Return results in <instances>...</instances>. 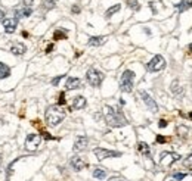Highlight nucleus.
Here are the masks:
<instances>
[{
	"label": "nucleus",
	"instance_id": "nucleus-38",
	"mask_svg": "<svg viewBox=\"0 0 192 181\" xmlns=\"http://www.w3.org/2000/svg\"><path fill=\"white\" fill-rule=\"evenodd\" d=\"M189 118H191V119H192V112H191V113H189Z\"/></svg>",
	"mask_w": 192,
	"mask_h": 181
},
{
	"label": "nucleus",
	"instance_id": "nucleus-26",
	"mask_svg": "<svg viewBox=\"0 0 192 181\" xmlns=\"http://www.w3.org/2000/svg\"><path fill=\"white\" fill-rule=\"evenodd\" d=\"M43 7H44L46 10L53 9V7H55V1H53V0H44V1H43Z\"/></svg>",
	"mask_w": 192,
	"mask_h": 181
},
{
	"label": "nucleus",
	"instance_id": "nucleus-24",
	"mask_svg": "<svg viewBox=\"0 0 192 181\" xmlns=\"http://www.w3.org/2000/svg\"><path fill=\"white\" fill-rule=\"evenodd\" d=\"M53 38H55V40H65V38H67V33H65L64 30H56V31L53 33Z\"/></svg>",
	"mask_w": 192,
	"mask_h": 181
},
{
	"label": "nucleus",
	"instance_id": "nucleus-9",
	"mask_svg": "<svg viewBox=\"0 0 192 181\" xmlns=\"http://www.w3.org/2000/svg\"><path fill=\"white\" fill-rule=\"evenodd\" d=\"M139 94H140V97H142V100H143V103L146 105V108L149 109L151 112H158V106H157V103H155V100L146 93V91H143V90H140L139 91Z\"/></svg>",
	"mask_w": 192,
	"mask_h": 181
},
{
	"label": "nucleus",
	"instance_id": "nucleus-1",
	"mask_svg": "<svg viewBox=\"0 0 192 181\" xmlns=\"http://www.w3.org/2000/svg\"><path fill=\"white\" fill-rule=\"evenodd\" d=\"M105 121L109 127H124L127 125V119L123 115L121 110L112 108V106H105Z\"/></svg>",
	"mask_w": 192,
	"mask_h": 181
},
{
	"label": "nucleus",
	"instance_id": "nucleus-33",
	"mask_svg": "<svg viewBox=\"0 0 192 181\" xmlns=\"http://www.w3.org/2000/svg\"><path fill=\"white\" fill-rule=\"evenodd\" d=\"M71 10H72V13H80V7L78 6H72Z\"/></svg>",
	"mask_w": 192,
	"mask_h": 181
},
{
	"label": "nucleus",
	"instance_id": "nucleus-22",
	"mask_svg": "<svg viewBox=\"0 0 192 181\" xmlns=\"http://www.w3.org/2000/svg\"><path fill=\"white\" fill-rule=\"evenodd\" d=\"M120 9H121V4H114V6H111V7H109V9L105 12V18L109 19L112 15H114V13H117Z\"/></svg>",
	"mask_w": 192,
	"mask_h": 181
},
{
	"label": "nucleus",
	"instance_id": "nucleus-28",
	"mask_svg": "<svg viewBox=\"0 0 192 181\" xmlns=\"http://www.w3.org/2000/svg\"><path fill=\"white\" fill-rule=\"evenodd\" d=\"M64 78V75H58V77H55L52 80V86H55V87H58V84H59V81Z\"/></svg>",
	"mask_w": 192,
	"mask_h": 181
},
{
	"label": "nucleus",
	"instance_id": "nucleus-23",
	"mask_svg": "<svg viewBox=\"0 0 192 181\" xmlns=\"http://www.w3.org/2000/svg\"><path fill=\"white\" fill-rule=\"evenodd\" d=\"M170 90H172V93H173L175 96H180V94L183 93V89L179 86V81H173V83H172V87H170Z\"/></svg>",
	"mask_w": 192,
	"mask_h": 181
},
{
	"label": "nucleus",
	"instance_id": "nucleus-2",
	"mask_svg": "<svg viewBox=\"0 0 192 181\" xmlns=\"http://www.w3.org/2000/svg\"><path fill=\"white\" fill-rule=\"evenodd\" d=\"M44 118H46L47 125L56 127V125H59V124L64 121V118H65V110L61 108L59 105H52V106L47 108Z\"/></svg>",
	"mask_w": 192,
	"mask_h": 181
},
{
	"label": "nucleus",
	"instance_id": "nucleus-21",
	"mask_svg": "<svg viewBox=\"0 0 192 181\" xmlns=\"http://www.w3.org/2000/svg\"><path fill=\"white\" fill-rule=\"evenodd\" d=\"M9 75H11V68H9L6 63L0 62V80H3V78H8Z\"/></svg>",
	"mask_w": 192,
	"mask_h": 181
},
{
	"label": "nucleus",
	"instance_id": "nucleus-34",
	"mask_svg": "<svg viewBox=\"0 0 192 181\" xmlns=\"http://www.w3.org/2000/svg\"><path fill=\"white\" fill-rule=\"evenodd\" d=\"M52 50H53V44H49V46H47V49H46V53H50Z\"/></svg>",
	"mask_w": 192,
	"mask_h": 181
},
{
	"label": "nucleus",
	"instance_id": "nucleus-10",
	"mask_svg": "<svg viewBox=\"0 0 192 181\" xmlns=\"http://www.w3.org/2000/svg\"><path fill=\"white\" fill-rule=\"evenodd\" d=\"M14 13H15V18L19 19V18H28V16H31V13H33V10H31V7L30 6H18L15 7V10H14Z\"/></svg>",
	"mask_w": 192,
	"mask_h": 181
},
{
	"label": "nucleus",
	"instance_id": "nucleus-39",
	"mask_svg": "<svg viewBox=\"0 0 192 181\" xmlns=\"http://www.w3.org/2000/svg\"><path fill=\"white\" fill-rule=\"evenodd\" d=\"M173 181H175V180H173Z\"/></svg>",
	"mask_w": 192,
	"mask_h": 181
},
{
	"label": "nucleus",
	"instance_id": "nucleus-35",
	"mask_svg": "<svg viewBox=\"0 0 192 181\" xmlns=\"http://www.w3.org/2000/svg\"><path fill=\"white\" fill-rule=\"evenodd\" d=\"M31 3H33V0H24V4H25V6H30Z\"/></svg>",
	"mask_w": 192,
	"mask_h": 181
},
{
	"label": "nucleus",
	"instance_id": "nucleus-36",
	"mask_svg": "<svg viewBox=\"0 0 192 181\" xmlns=\"http://www.w3.org/2000/svg\"><path fill=\"white\" fill-rule=\"evenodd\" d=\"M3 18H5V12L0 10V22H3Z\"/></svg>",
	"mask_w": 192,
	"mask_h": 181
},
{
	"label": "nucleus",
	"instance_id": "nucleus-7",
	"mask_svg": "<svg viewBox=\"0 0 192 181\" xmlns=\"http://www.w3.org/2000/svg\"><path fill=\"white\" fill-rule=\"evenodd\" d=\"M41 145V136L38 134H28L27 140H25V149L30 150V152H34L37 150Z\"/></svg>",
	"mask_w": 192,
	"mask_h": 181
},
{
	"label": "nucleus",
	"instance_id": "nucleus-29",
	"mask_svg": "<svg viewBox=\"0 0 192 181\" xmlns=\"http://www.w3.org/2000/svg\"><path fill=\"white\" fill-rule=\"evenodd\" d=\"M65 102H67V100H65V94H64V93H61V96H59V102H58V105H59V106H62V105H65Z\"/></svg>",
	"mask_w": 192,
	"mask_h": 181
},
{
	"label": "nucleus",
	"instance_id": "nucleus-31",
	"mask_svg": "<svg viewBox=\"0 0 192 181\" xmlns=\"http://www.w3.org/2000/svg\"><path fill=\"white\" fill-rule=\"evenodd\" d=\"M167 142V139L166 137H163V136H157V143H166Z\"/></svg>",
	"mask_w": 192,
	"mask_h": 181
},
{
	"label": "nucleus",
	"instance_id": "nucleus-16",
	"mask_svg": "<svg viewBox=\"0 0 192 181\" xmlns=\"http://www.w3.org/2000/svg\"><path fill=\"white\" fill-rule=\"evenodd\" d=\"M105 41H106V37L104 36H96V37H90L87 41L89 46H92V47H99V46H102Z\"/></svg>",
	"mask_w": 192,
	"mask_h": 181
},
{
	"label": "nucleus",
	"instance_id": "nucleus-25",
	"mask_svg": "<svg viewBox=\"0 0 192 181\" xmlns=\"http://www.w3.org/2000/svg\"><path fill=\"white\" fill-rule=\"evenodd\" d=\"M127 4H129V7L133 9V10H139L140 9L139 1H138V0H127Z\"/></svg>",
	"mask_w": 192,
	"mask_h": 181
},
{
	"label": "nucleus",
	"instance_id": "nucleus-14",
	"mask_svg": "<svg viewBox=\"0 0 192 181\" xmlns=\"http://www.w3.org/2000/svg\"><path fill=\"white\" fill-rule=\"evenodd\" d=\"M80 87H81V80L80 78H75V77H68L67 78V83H65L67 90H75V89H80Z\"/></svg>",
	"mask_w": 192,
	"mask_h": 181
},
{
	"label": "nucleus",
	"instance_id": "nucleus-3",
	"mask_svg": "<svg viewBox=\"0 0 192 181\" xmlns=\"http://www.w3.org/2000/svg\"><path fill=\"white\" fill-rule=\"evenodd\" d=\"M133 81H135V72L126 69L120 77V90L124 93H130L133 90Z\"/></svg>",
	"mask_w": 192,
	"mask_h": 181
},
{
	"label": "nucleus",
	"instance_id": "nucleus-37",
	"mask_svg": "<svg viewBox=\"0 0 192 181\" xmlns=\"http://www.w3.org/2000/svg\"><path fill=\"white\" fill-rule=\"evenodd\" d=\"M0 168H2V155H0Z\"/></svg>",
	"mask_w": 192,
	"mask_h": 181
},
{
	"label": "nucleus",
	"instance_id": "nucleus-5",
	"mask_svg": "<svg viewBox=\"0 0 192 181\" xmlns=\"http://www.w3.org/2000/svg\"><path fill=\"white\" fill-rule=\"evenodd\" d=\"M166 68V59L161 54H155L148 63H146V69L149 72H158L161 69Z\"/></svg>",
	"mask_w": 192,
	"mask_h": 181
},
{
	"label": "nucleus",
	"instance_id": "nucleus-17",
	"mask_svg": "<svg viewBox=\"0 0 192 181\" xmlns=\"http://www.w3.org/2000/svg\"><path fill=\"white\" fill-rule=\"evenodd\" d=\"M11 52L14 54H18V56H21V54H24L27 52V47H25V44H22V43H15L12 47H11Z\"/></svg>",
	"mask_w": 192,
	"mask_h": 181
},
{
	"label": "nucleus",
	"instance_id": "nucleus-11",
	"mask_svg": "<svg viewBox=\"0 0 192 181\" xmlns=\"http://www.w3.org/2000/svg\"><path fill=\"white\" fill-rule=\"evenodd\" d=\"M3 27H5V31L8 34H12L15 33L18 27V19L17 18H5L3 19Z\"/></svg>",
	"mask_w": 192,
	"mask_h": 181
},
{
	"label": "nucleus",
	"instance_id": "nucleus-27",
	"mask_svg": "<svg viewBox=\"0 0 192 181\" xmlns=\"http://www.w3.org/2000/svg\"><path fill=\"white\" fill-rule=\"evenodd\" d=\"M186 177V174H182V172H176L175 175H173V178H175V181H180V180H183Z\"/></svg>",
	"mask_w": 192,
	"mask_h": 181
},
{
	"label": "nucleus",
	"instance_id": "nucleus-18",
	"mask_svg": "<svg viewBox=\"0 0 192 181\" xmlns=\"http://www.w3.org/2000/svg\"><path fill=\"white\" fill-rule=\"evenodd\" d=\"M138 150H139L140 153L143 155V156H146V158H151V149H149L148 143H145V142H140L139 145H138Z\"/></svg>",
	"mask_w": 192,
	"mask_h": 181
},
{
	"label": "nucleus",
	"instance_id": "nucleus-13",
	"mask_svg": "<svg viewBox=\"0 0 192 181\" xmlns=\"http://www.w3.org/2000/svg\"><path fill=\"white\" fill-rule=\"evenodd\" d=\"M70 165L72 169H75V171H81V169H84L86 166H87V162H84L80 156H72L70 159Z\"/></svg>",
	"mask_w": 192,
	"mask_h": 181
},
{
	"label": "nucleus",
	"instance_id": "nucleus-6",
	"mask_svg": "<svg viewBox=\"0 0 192 181\" xmlns=\"http://www.w3.org/2000/svg\"><path fill=\"white\" fill-rule=\"evenodd\" d=\"M93 153L98 158V161H104V159H108V158H120L121 156V152L108 150V149H104V147H96L93 150Z\"/></svg>",
	"mask_w": 192,
	"mask_h": 181
},
{
	"label": "nucleus",
	"instance_id": "nucleus-12",
	"mask_svg": "<svg viewBox=\"0 0 192 181\" xmlns=\"http://www.w3.org/2000/svg\"><path fill=\"white\" fill-rule=\"evenodd\" d=\"M89 145V139L86 136H78L74 143V152H83Z\"/></svg>",
	"mask_w": 192,
	"mask_h": 181
},
{
	"label": "nucleus",
	"instance_id": "nucleus-19",
	"mask_svg": "<svg viewBox=\"0 0 192 181\" xmlns=\"http://www.w3.org/2000/svg\"><path fill=\"white\" fill-rule=\"evenodd\" d=\"M106 177V171H105L104 168H101V166H96V168H93V178H96V180L102 181Z\"/></svg>",
	"mask_w": 192,
	"mask_h": 181
},
{
	"label": "nucleus",
	"instance_id": "nucleus-15",
	"mask_svg": "<svg viewBox=\"0 0 192 181\" xmlns=\"http://www.w3.org/2000/svg\"><path fill=\"white\" fill-rule=\"evenodd\" d=\"M86 105H87V102H86V99H84L83 96H75V97L72 99V109L80 110V109L86 108Z\"/></svg>",
	"mask_w": 192,
	"mask_h": 181
},
{
	"label": "nucleus",
	"instance_id": "nucleus-30",
	"mask_svg": "<svg viewBox=\"0 0 192 181\" xmlns=\"http://www.w3.org/2000/svg\"><path fill=\"white\" fill-rule=\"evenodd\" d=\"M158 127H160V128H166V127H167V121H166V119H161V121L158 122Z\"/></svg>",
	"mask_w": 192,
	"mask_h": 181
},
{
	"label": "nucleus",
	"instance_id": "nucleus-8",
	"mask_svg": "<svg viewBox=\"0 0 192 181\" xmlns=\"http://www.w3.org/2000/svg\"><path fill=\"white\" fill-rule=\"evenodd\" d=\"M180 159V156L177 153H173V152H163L161 156H160V163L164 165V166H170L172 163L177 162Z\"/></svg>",
	"mask_w": 192,
	"mask_h": 181
},
{
	"label": "nucleus",
	"instance_id": "nucleus-4",
	"mask_svg": "<svg viewBox=\"0 0 192 181\" xmlns=\"http://www.w3.org/2000/svg\"><path fill=\"white\" fill-rule=\"evenodd\" d=\"M86 80H87V83L92 87H101V84L104 81V74L99 72L95 68H90L86 72Z\"/></svg>",
	"mask_w": 192,
	"mask_h": 181
},
{
	"label": "nucleus",
	"instance_id": "nucleus-20",
	"mask_svg": "<svg viewBox=\"0 0 192 181\" xmlns=\"http://www.w3.org/2000/svg\"><path fill=\"white\" fill-rule=\"evenodd\" d=\"M176 7H177V10L182 13V12H185V10H188V9H191L192 7V0H182L179 4H176Z\"/></svg>",
	"mask_w": 192,
	"mask_h": 181
},
{
	"label": "nucleus",
	"instance_id": "nucleus-32",
	"mask_svg": "<svg viewBox=\"0 0 192 181\" xmlns=\"http://www.w3.org/2000/svg\"><path fill=\"white\" fill-rule=\"evenodd\" d=\"M108 181H126V180H124L123 177H111Z\"/></svg>",
	"mask_w": 192,
	"mask_h": 181
}]
</instances>
